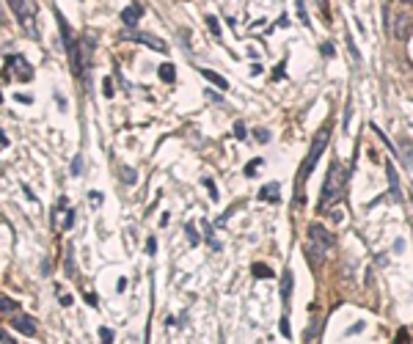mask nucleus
Masks as SVG:
<instances>
[{
	"mask_svg": "<svg viewBox=\"0 0 413 344\" xmlns=\"http://www.w3.org/2000/svg\"><path fill=\"white\" fill-rule=\"evenodd\" d=\"M328 144H331V124H325L317 130L314 135V140H311V149H309V157L303 160V165H300V174H297V187H295V193H297V204H303V182H306V177L311 171H314V165H317V160L322 157V152L328 149Z\"/></svg>",
	"mask_w": 413,
	"mask_h": 344,
	"instance_id": "nucleus-1",
	"label": "nucleus"
},
{
	"mask_svg": "<svg viewBox=\"0 0 413 344\" xmlns=\"http://www.w3.org/2000/svg\"><path fill=\"white\" fill-rule=\"evenodd\" d=\"M331 248H334V234H331L322 223H311L309 226V240H306V245H303L306 259L314 262V265H322Z\"/></svg>",
	"mask_w": 413,
	"mask_h": 344,
	"instance_id": "nucleus-2",
	"label": "nucleus"
},
{
	"mask_svg": "<svg viewBox=\"0 0 413 344\" xmlns=\"http://www.w3.org/2000/svg\"><path fill=\"white\" fill-rule=\"evenodd\" d=\"M344 182H347V174L342 171L339 160H331V168L325 174V182H322V193H320V210H328L334 207L336 201L344 195Z\"/></svg>",
	"mask_w": 413,
	"mask_h": 344,
	"instance_id": "nucleus-3",
	"label": "nucleus"
},
{
	"mask_svg": "<svg viewBox=\"0 0 413 344\" xmlns=\"http://www.w3.org/2000/svg\"><path fill=\"white\" fill-rule=\"evenodd\" d=\"M56 19H58V28H61V39H64V47H66V55H69V66L74 72V77H83V61H80V42L74 39V33L69 28V22L64 19L61 11H56Z\"/></svg>",
	"mask_w": 413,
	"mask_h": 344,
	"instance_id": "nucleus-4",
	"label": "nucleus"
},
{
	"mask_svg": "<svg viewBox=\"0 0 413 344\" xmlns=\"http://www.w3.org/2000/svg\"><path fill=\"white\" fill-rule=\"evenodd\" d=\"M6 3H9L11 11H14V17L19 19V25H28V28H31L33 17H36V0H6Z\"/></svg>",
	"mask_w": 413,
	"mask_h": 344,
	"instance_id": "nucleus-5",
	"label": "nucleus"
},
{
	"mask_svg": "<svg viewBox=\"0 0 413 344\" xmlns=\"http://www.w3.org/2000/svg\"><path fill=\"white\" fill-rule=\"evenodd\" d=\"M410 31H413V17L410 14H397L394 25H391V33L397 36V42H408Z\"/></svg>",
	"mask_w": 413,
	"mask_h": 344,
	"instance_id": "nucleus-6",
	"label": "nucleus"
},
{
	"mask_svg": "<svg viewBox=\"0 0 413 344\" xmlns=\"http://www.w3.org/2000/svg\"><path fill=\"white\" fill-rule=\"evenodd\" d=\"M124 39H132V42H144L146 47H152V50H157V52H166V50H168V44H166V42H160V39L149 36V33L130 31V33H124Z\"/></svg>",
	"mask_w": 413,
	"mask_h": 344,
	"instance_id": "nucleus-7",
	"label": "nucleus"
},
{
	"mask_svg": "<svg viewBox=\"0 0 413 344\" xmlns=\"http://www.w3.org/2000/svg\"><path fill=\"white\" fill-rule=\"evenodd\" d=\"M11 328H14V330H19V333H22V336H31V339H33V336H36L39 333V325H36V320H33V317H14V322H11Z\"/></svg>",
	"mask_w": 413,
	"mask_h": 344,
	"instance_id": "nucleus-8",
	"label": "nucleus"
},
{
	"mask_svg": "<svg viewBox=\"0 0 413 344\" xmlns=\"http://www.w3.org/2000/svg\"><path fill=\"white\" fill-rule=\"evenodd\" d=\"M386 177H389V190H391V198L397 201V204H402V187H399V179H397V168L394 163H386Z\"/></svg>",
	"mask_w": 413,
	"mask_h": 344,
	"instance_id": "nucleus-9",
	"label": "nucleus"
},
{
	"mask_svg": "<svg viewBox=\"0 0 413 344\" xmlns=\"http://www.w3.org/2000/svg\"><path fill=\"white\" fill-rule=\"evenodd\" d=\"M141 14H144V6H141V3H130L124 11H121V22H124L127 28H135L138 19H141Z\"/></svg>",
	"mask_w": 413,
	"mask_h": 344,
	"instance_id": "nucleus-10",
	"label": "nucleus"
},
{
	"mask_svg": "<svg viewBox=\"0 0 413 344\" xmlns=\"http://www.w3.org/2000/svg\"><path fill=\"white\" fill-rule=\"evenodd\" d=\"M259 198L270 201V204H279V201H281V185H279V182H267V185L259 190Z\"/></svg>",
	"mask_w": 413,
	"mask_h": 344,
	"instance_id": "nucleus-11",
	"label": "nucleus"
},
{
	"mask_svg": "<svg viewBox=\"0 0 413 344\" xmlns=\"http://www.w3.org/2000/svg\"><path fill=\"white\" fill-rule=\"evenodd\" d=\"M292 281H295L292 270H284V275H281V303H284V308H289V298H292Z\"/></svg>",
	"mask_w": 413,
	"mask_h": 344,
	"instance_id": "nucleus-12",
	"label": "nucleus"
},
{
	"mask_svg": "<svg viewBox=\"0 0 413 344\" xmlns=\"http://www.w3.org/2000/svg\"><path fill=\"white\" fill-rule=\"evenodd\" d=\"M6 66H17V75L22 77V80H31V77H33V69L28 66V61H25V58L9 55V64H6Z\"/></svg>",
	"mask_w": 413,
	"mask_h": 344,
	"instance_id": "nucleus-13",
	"label": "nucleus"
},
{
	"mask_svg": "<svg viewBox=\"0 0 413 344\" xmlns=\"http://www.w3.org/2000/svg\"><path fill=\"white\" fill-rule=\"evenodd\" d=\"M199 75L204 77V80H209V83H212L215 89H221V91H226V89H229V80L223 77V75H218V72H212V69H199Z\"/></svg>",
	"mask_w": 413,
	"mask_h": 344,
	"instance_id": "nucleus-14",
	"label": "nucleus"
},
{
	"mask_svg": "<svg viewBox=\"0 0 413 344\" xmlns=\"http://www.w3.org/2000/svg\"><path fill=\"white\" fill-rule=\"evenodd\" d=\"M199 223H201V228H204V240H207V245H209V248H212V251H221V242H218V240H215V232H212V223H209V220H204V218H201V220H199Z\"/></svg>",
	"mask_w": 413,
	"mask_h": 344,
	"instance_id": "nucleus-15",
	"label": "nucleus"
},
{
	"mask_svg": "<svg viewBox=\"0 0 413 344\" xmlns=\"http://www.w3.org/2000/svg\"><path fill=\"white\" fill-rule=\"evenodd\" d=\"M157 75H160L162 83H174V80H177V69H174V64H162L157 69Z\"/></svg>",
	"mask_w": 413,
	"mask_h": 344,
	"instance_id": "nucleus-16",
	"label": "nucleus"
},
{
	"mask_svg": "<svg viewBox=\"0 0 413 344\" xmlns=\"http://www.w3.org/2000/svg\"><path fill=\"white\" fill-rule=\"evenodd\" d=\"M17 308H19L17 300H11V298H6V295H0V314H14Z\"/></svg>",
	"mask_w": 413,
	"mask_h": 344,
	"instance_id": "nucleus-17",
	"label": "nucleus"
},
{
	"mask_svg": "<svg viewBox=\"0 0 413 344\" xmlns=\"http://www.w3.org/2000/svg\"><path fill=\"white\" fill-rule=\"evenodd\" d=\"M399 157L405 160V165H408V171L413 174V146L408 144V140H402V152H399Z\"/></svg>",
	"mask_w": 413,
	"mask_h": 344,
	"instance_id": "nucleus-18",
	"label": "nucleus"
},
{
	"mask_svg": "<svg viewBox=\"0 0 413 344\" xmlns=\"http://www.w3.org/2000/svg\"><path fill=\"white\" fill-rule=\"evenodd\" d=\"M251 273L256 275V278H270V275H273V270H270L267 265H262V262H254V265H251Z\"/></svg>",
	"mask_w": 413,
	"mask_h": 344,
	"instance_id": "nucleus-19",
	"label": "nucleus"
},
{
	"mask_svg": "<svg viewBox=\"0 0 413 344\" xmlns=\"http://www.w3.org/2000/svg\"><path fill=\"white\" fill-rule=\"evenodd\" d=\"M64 270H66V275H69V278H72L74 273H77V270H74V248H72V245L66 248V262H64Z\"/></svg>",
	"mask_w": 413,
	"mask_h": 344,
	"instance_id": "nucleus-20",
	"label": "nucleus"
},
{
	"mask_svg": "<svg viewBox=\"0 0 413 344\" xmlns=\"http://www.w3.org/2000/svg\"><path fill=\"white\" fill-rule=\"evenodd\" d=\"M121 174H124V179L127 185H135V182H138V171H135V168H130V165H121Z\"/></svg>",
	"mask_w": 413,
	"mask_h": 344,
	"instance_id": "nucleus-21",
	"label": "nucleus"
},
{
	"mask_svg": "<svg viewBox=\"0 0 413 344\" xmlns=\"http://www.w3.org/2000/svg\"><path fill=\"white\" fill-rule=\"evenodd\" d=\"M320 336V320H311V325L306 328V341H317Z\"/></svg>",
	"mask_w": 413,
	"mask_h": 344,
	"instance_id": "nucleus-22",
	"label": "nucleus"
},
{
	"mask_svg": "<svg viewBox=\"0 0 413 344\" xmlns=\"http://www.w3.org/2000/svg\"><path fill=\"white\" fill-rule=\"evenodd\" d=\"M262 165H265V160H262V157H254L251 163L245 165V171H242V174H245V177H256V168H262Z\"/></svg>",
	"mask_w": 413,
	"mask_h": 344,
	"instance_id": "nucleus-23",
	"label": "nucleus"
},
{
	"mask_svg": "<svg viewBox=\"0 0 413 344\" xmlns=\"http://www.w3.org/2000/svg\"><path fill=\"white\" fill-rule=\"evenodd\" d=\"M204 19H207V28H209V31H212V36H218V39H221V22H218V17H212V14H207Z\"/></svg>",
	"mask_w": 413,
	"mask_h": 344,
	"instance_id": "nucleus-24",
	"label": "nucleus"
},
{
	"mask_svg": "<svg viewBox=\"0 0 413 344\" xmlns=\"http://www.w3.org/2000/svg\"><path fill=\"white\" fill-rule=\"evenodd\" d=\"M297 6V19H300L303 25H309V14H306V0H295Z\"/></svg>",
	"mask_w": 413,
	"mask_h": 344,
	"instance_id": "nucleus-25",
	"label": "nucleus"
},
{
	"mask_svg": "<svg viewBox=\"0 0 413 344\" xmlns=\"http://www.w3.org/2000/svg\"><path fill=\"white\" fill-rule=\"evenodd\" d=\"M185 234H187V242H190V245H199V242H201L199 234H196V226H193V223L185 226Z\"/></svg>",
	"mask_w": 413,
	"mask_h": 344,
	"instance_id": "nucleus-26",
	"label": "nucleus"
},
{
	"mask_svg": "<svg viewBox=\"0 0 413 344\" xmlns=\"http://www.w3.org/2000/svg\"><path fill=\"white\" fill-rule=\"evenodd\" d=\"M83 174V157L80 154H74V160H72V177H80Z\"/></svg>",
	"mask_w": 413,
	"mask_h": 344,
	"instance_id": "nucleus-27",
	"label": "nucleus"
},
{
	"mask_svg": "<svg viewBox=\"0 0 413 344\" xmlns=\"http://www.w3.org/2000/svg\"><path fill=\"white\" fill-rule=\"evenodd\" d=\"M347 50H350V55H353L355 64H361V55H358V47H355V42H353V36H347Z\"/></svg>",
	"mask_w": 413,
	"mask_h": 344,
	"instance_id": "nucleus-28",
	"label": "nucleus"
},
{
	"mask_svg": "<svg viewBox=\"0 0 413 344\" xmlns=\"http://www.w3.org/2000/svg\"><path fill=\"white\" fill-rule=\"evenodd\" d=\"M99 341H102V344H113V330L111 328H99Z\"/></svg>",
	"mask_w": 413,
	"mask_h": 344,
	"instance_id": "nucleus-29",
	"label": "nucleus"
},
{
	"mask_svg": "<svg viewBox=\"0 0 413 344\" xmlns=\"http://www.w3.org/2000/svg\"><path fill=\"white\" fill-rule=\"evenodd\" d=\"M102 94H105L107 99H111L113 94H116V89H113V80H111V77H105V80H102Z\"/></svg>",
	"mask_w": 413,
	"mask_h": 344,
	"instance_id": "nucleus-30",
	"label": "nucleus"
},
{
	"mask_svg": "<svg viewBox=\"0 0 413 344\" xmlns=\"http://www.w3.org/2000/svg\"><path fill=\"white\" fill-rule=\"evenodd\" d=\"M394 344H410V333L405 328H399L397 330V339H394Z\"/></svg>",
	"mask_w": 413,
	"mask_h": 344,
	"instance_id": "nucleus-31",
	"label": "nucleus"
},
{
	"mask_svg": "<svg viewBox=\"0 0 413 344\" xmlns=\"http://www.w3.org/2000/svg\"><path fill=\"white\" fill-rule=\"evenodd\" d=\"M234 138H240V140L248 138V130H245V124H242V121H237V124H234Z\"/></svg>",
	"mask_w": 413,
	"mask_h": 344,
	"instance_id": "nucleus-32",
	"label": "nucleus"
},
{
	"mask_svg": "<svg viewBox=\"0 0 413 344\" xmlns=\"http://www.w3.org/2000/svg\"><path fill=\"white\" fill-rule=\"evenodd\" d=\"M72 226H74V210L69 207V210H66V215H64V228H66V232H69Z\"/></svg>",
	"mask_w": 413,
	"mask_h": 344,
	"instance_id": "nucleus-33",
	"label": "nucleus"
},
{
	"mask_svg": "<svg viewBox=\"0 0 413 344\" xmlns=\"http://www.w3.org/2000/svg\"><path fill=\"white\" fill-rule=\"evenodd\" d=\"M204 187L209 190V198H212V201H218V198H221L218 190H215V182H212V179H204Z\"/></svg>",
	"mask_w": 413,
	"mask_h": 344,
	"instance_id": "nucleus-34",
	"label": "nucleus"
},
{
	"mask_svg": "<svg viewBox=\"0 0 413 344\" xmlns=\"http://www.w3.org/2000/svg\"><path fill=\"white\" fill-rule=\"evenodd\" d=\"M254 135H256V140H259V144H267V140H270V130H265V127H259Z\"/></svg>",
	"mask_w": 413,
	"mask_h": 344,
	"instance_id": "nucleus-35",
	"label": "nucleus"
},
{
	"mask_svg": "<svg viewBox=\"0 0 413 344\" xmlns=\"http://www.w3.org/2000/svg\"><path fill=\"white\" fill-rule=\"evenodd\" d=\"M322 55H325V58H334V55H336L334 42H325V44H322Z\"/></svg>",
	"mask_w": 413,
	"mask_h": 344,
	"instance_id": "nucleus-36",
	"label": "nucleus"
},
{
	"mask_svg": "<svg viewBox=\"0 0 413 344\" xmlns=\"http://www.w3.org/2000/svg\"><path fill=\"white\" fill-rule=\"evenodd\" d=\"M281 336H287V339H289V336H292V330H289V320H287V317H284V320H281Z\"/></svg>",
	"mask_w": 413,
	"mask_h": 344,
	"instance_id": "nucleus-37",
	"label": "nucleus"
},
{
	"mask_svg": "<svg viewBox=\"0 0 413 344\" xmlns=\"http://www.w3.org/2000/svg\"><path fill=\"white\" fill-rule=\"evenodd\" d=\"M146 253H157V240H154V237H149V242H146Z\"/></svg>",
	"mask_w": 413,
	"mask_h": 344,
	"instance_id": "nucleus-38",
	"label": "nucleus"
},
{
	"mask_svg": "<svg viewBox=\"0 0 413 344\" xmlns=\"http://www.w3.org/2000/svg\"><path fill=\"white\" fill-rule=\"evenodd\" d=\"M0 344H17V341H14V336H11V333L0 330Z\"/></svg>",
	"mask_w": 413,
	"mask_h": 344,
	"instance_id": "nucleus-39",
	"label": "nucleus"
},
{
	"mask_svg": "<svg viewBox=\"0 0 413 344\" xmlns=\"http://www.w3.org/2000/svg\"><path fill=\"white\" fill-rule=\"evenodd\" d=\"M284 66H287V61H281V64L276 66V72H273V80H281V77H284Z\"/></svg>",
	"mask_w": 413,
	"mask_h": 344,
	"instance_id": "nucleus-40",
	"label": "nucleus"
},
{
	"mask_svg": "<svg viewBox=\"0 0 413 344\" xmlns=\"http://www.w3.org/2000/svg\"><path fill=\"white\" fill-rule=\"evenodd\" d=\"M89 195H91V201H94V204H102V193H99V190H91Z\"/></svg>",
	"mask_w": 413,
	"mask_h": 344,
	"instance_id": "nucleus-41",
	"label": "nucleus"
},
{
	"mask_svg": "<svg viewBox=\"0 0 413 344\" xmlns=\"http://www.w3.org/2000/svg\"><path fill=\"white\" fill-rule=\"evenodd\" d=\"M72 303H74L72 295H61V306H72Z\"/></svg>",
	"mask_w": 413,
	"mask_h": 344,
	"instance_id": "nucleus-42",
	"label": "nucleus"
},
{
	"mask_svg": "<svg viewBox=\"0 0 413 344\" xmlns=\"http://www.w3.org/2000/svg\"><path fill=\"white\" fill-rule=\"evenodd\" d=\"M86 303H89V306H97V295H89V292H86Z\"/></svg>",
	"mask_w": 413,
	"mask_h": 344,
	"instance_id": "nucleus-43",
	"label": "nucleus"
},
{
	"mask_svg": "<svg viewBox=\"0 0 413 344\" xmlns=\"http://www.w3.org/2000/svg\"><path fill=\"white\" fill-rule=\"evenodd\" d=\"M331 218H334V223H342V220H344V215H342L339 210H334V215H331Z\"/></svg>",
	"mask_w": 413,
	"mask_h": 344,
	"instance_id": "nucleus-44",
	"label": "nucleus"
},
{
	"mask_svg": "<svg viewBox=\"0 0 413 344\" xmlns=\"http://www.w3.org/2000/svg\"><path fill=\"white\" fill-rule=\"evenodd\" d=\"M402 3H408V6H413V0H402Z\"/></svg>",
	"mask_w": 413,
	"mask_h": 344,
	"instance_id": "nucleus-45",
	"label": "nucleus"
},
{
	"mask_svg": "<svg viewBox=\"0 0 413 344\" xmlns=\"http://www.w3.org/2000/svg\"><path fill=\"white\" fill-rule=\"evenodd\" d=\"M0 19H3V6H0Z\"/></svg>",
	"mask_w": 413,
	"mask_h": 344,
	"instance_id": "nucleus-46",
	"label": "nucleus"
},
{
	"mask_svg": "<svg viewBox=\"0 0 413 344\" xmlns=\"http://www.w3.org/2000/svg\"><path fill=\"white\" fill-rule=\"evenodd\" d=\"M383 6H389V0H383Z\"/></svg>",
	"mask_w": 413,
	"mask_h": 344,
	"instance_id": "nucleus-47",
	"label": "nucleus"
},
{
	"mask_svg": "<svg viewBox=\"0 0 413 344\" xmlns=\"http://www.w3.org/2000/svg\"><path fill=\"white\" fill-rule=\"evenodd\" d=\"M0 102H3V94H0Z\"/></svg>",
	"mask_w": 413,
	"mask_h": 344,
	"instance_id": "nucleus-48",
	"label": "nucleus"
}]
</instances>
